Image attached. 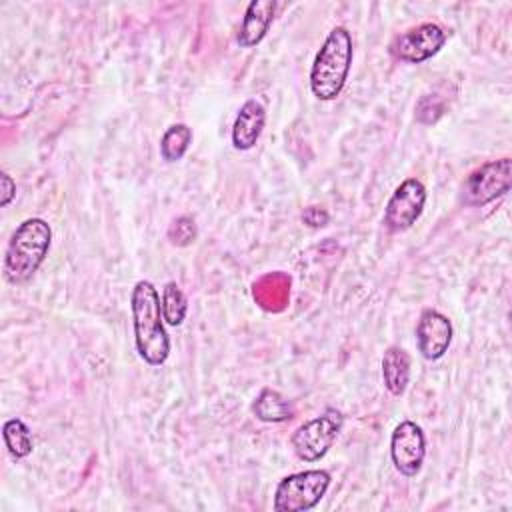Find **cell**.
I'll use <instances>...</instances> for the list:
<instances>
[{
  "mask_svg": "<svg viewBox=\"0 0 512 512\" xmlns=\"http://www.w3.org/2000/svg\"><path fill=\"white\" fill-rule=\"evenodd\" d=\"M134 344L138 356L150 364L160 366L170 354V338L164 330L160 294L148 280H138L130 294Z\"/></svg>",
  "mask_w": 512,
  "mask_h": 512,
  "instance_id": "6da1fadb",
  "label": "cell"
},
{
  "mask_svg": "<svg viewBox=\"0 0 512 512\" xmlns=\"http://www.w3.org/2000/svg\"><path fill=\"white\" fill-rule=\"evenodd\" d=\"M52 242V228L42 218H26L12 232L4 262L2 276L8 284H26L48 256Z\"/></svg>",
  "mask_w": 512,
  "mask_h": 512,
  "instance_id": "7a4b0ae2",
  "label": "cell"
},
{
  "mask_svg": "<svg viewBox=\"0 0 512 512\" xmlns=\"http://www.w3.org/2000/svg\"><path fill=\"white\" fill-rule=\"evenodd\" d=\"M352 56L354 48L350 32L344 26L332 28L310 68V90L318 100L330 102L340 96L350 74Z\"/></svg>",
  "mask_w": 512,
  "mask_h": 512,
  "instance_id": "3957f363",
  "label": "cell"
},
{
  "mask_svg": "<svg viewBox=\"0 0 512 512\" xmlns=\"http://www.w3.org/2000/svg\"><path fill=\"white\" fill-rule=\"evenodd\" d=\"M330 472L304 470L282 478L274 492L272 508L276 512H306L312 510L330 486Z\"/></svg>",
  "mask_w": 512,
  "mask_h": 512,
  "instance_id": "277c9868",
  "label": "cell"
},
{
  "mask_svg": "<svg viewBox=\"0 0 512 512\" xmlns=\"http://www.w3.org/2000/svg\"><path fill=\"white\" fill-rule=\"evenodd\" d=\"M512 184V160L508 156L500 160L484 162L474 168L460 188V202L464 206H484L510 190Z\"/></svg>",
  "mask_w": 512,
  "mask_h": 512,
  "instance_id": "5b68a950",
  "label": "cell"
},
{
  "mask_svg": "<svg viewBox=\"0 0 512 512\" xmlns=\"http://www.w3.org/2000/svg\"><path fill=\"white\" fill-rule=\"evenodd\" d=\"M342 424L344 416L336 408H326L320 416L300 424L290 438L296 456L304 462H316L324 458L340 434Z\"/></svg>",
  "mask_w": 512,
  "mask_h": 512,
  "instance_id": "8992f818",
  "label": "cell"
},
{
  "mask_svg": "<svg viewBox=\"0 0 512 512\" xmlns=\"http://www.w3.org/2000/svg\"><path fill=\"white\" fill-rule=\"evenodd\" d=\"M426 204V186L418 178H406L386 202L384 226L390 232H404L416 224Z\"/></svg>",
  "mask_w": 512,
  "mask_h": 512,
  "instance_id": "52a82bcc",
  "label": "cell"
},
{
  "mask_svg": "<svg viewBox=\"0 0 512 512\" xmlns=\"http://www.w3.org/2000/svg\"><path fill=\"white\" fill-rule=\"evenodd\" d=\"M448 34L446 30L436 24V22H424L418 24L406 32H402L400 36L394 38V42L390 44V52L394 58L408 62V64H420L428 58H432L434 54L440 52V48L444 46Z\"/></svg>",
  "mask_w": 512,
  "mask_h": 512,
  "instance_id": "ba28073f",
  "label": "cell"
},
{
  "mask_svg": "<svg viewBox=\"0 0 512 512\" xmlns=\"http://www.w3.org/2000/svg\"><path fill=\"white\" fill-rule=\"evenodd\" d=\"M426 436L412 420H402L390 436V458L404 476H416L424 464Z\"/></svg>",
  "mask_w": 512,
  "mask_h": 512,
  "instance_id": "9c48e42d",
  "label": "cell"
},
{
  "mask_svg": "<svg viewBox=\"0 0 512 512\" xmlns=\"http://www.w3.org/2000/svg\"><path fill=\"white\" fill-rule=\"evenodd\" d=\"M452 322L434 308L422 310L416 324V346L426 360L442 358L452 344Z\"/></svg>",
  "mask_w": 512,
  "mask_h": 512,
  "instance_id": "30bf717a",
  "label": "cell"
},
{
  "mask_svg": "<svg viewBox=\"0 0 512 512\" xmlns=\"http://www.w3.org/2000/svg\"><path fill=\"white\" fill-rule=\"evenodd\" d=\"M266 124V108L256 98L246 100L232 126V146L236 150H250L258 142Z\"/></svg>",
  "mask_w": 512,
  "mask_h": 512,
  "instance_id": "8fae6325",
  "label": "cell"
},
{
  "mask_svg": "<svg viewBox=\"0 0 512 512\" xmlns=\"http://www.w3.org/2000/svg\"><path fill=\"white\" fill-rule=\"evenodd\" d=\"M276 12L274 0H252L244 12L240 30H238V44L240 48H252L264 40L268 34Z\"/></svg>",
  "mask_w": 512,
  "mask_h": 512,
  "instance_id": "7c38bea8",
  "label": "cell"
},
{
  "mask_svg": "<svg viewBox=\"0 0 512 512\" xmlns=\"http://www.w3.org/2000/svg\"><path fill=\"white\" fill-rule=\"evenodd\" d=\"M382 380L392 396H402L410 382V356L400 346L386 348L382 356Z\"/></svg>",
  "mask_w": 512,
  "mask_h": 512,
  "instance_id": "4fadbf2b",
  "label": "cell"
},
{
  "mask_svg": "<svg viewBox=\"0 0 512 512\" xmlns=\"http://www.w3.org/2000/svg\"><path fill=\"white\" fill-rule=\"evenodd\" d=\"M252 412L262 422H286L294 416L292 404L276 390L264 388L252 402Z\"/></svg>",
  "mask_w": 512,
  "mask_h": 512,
  "instance_id": "5bb4252c",
  "label": "cell"
},
{
  "mask_svg": "<svg viewBox=\"0 0 512 512\" xmlns=\"http://www.w3.org/2000/svg\"><path fill=\"white\" fill-rule=\"evenodd\" d=\"M192 144V128L188 124H172L166 128L160 140V156L166 162H176L180 160Z\"/></svg>",
  "mask_w": 512,
  "mask_h": 512,
  "instance_id": "9a60e30c",
  "label": "cell"
},
{
  "mask_svg": "<svg viewBox=\"0 0 512 512\" xmlns=\"http://www.w3.org/2000/svg\"><path fill=\"white\" fill-rule=\"evenodd\" d=\"M2 438L12 458L20 460L32 452V432L20 418H10L2 426Z\"/></svg>",
  "mask_w": 512,
  "mask_h": 512,
  "instance_id": "2e32d148",
  "label": "cell"
},
{
  "mask_svg": "<svg viewBox=\"0 0 512 512\" xmlns=\"http://www.w3.org/2000/svg\"><path fill=\"white\" fill-rule=\"evenodd\" d=\"M162 318L170 326H180L188 314V298L176 282H166L160 296Z\"/></svg>",
  "mask_w": 512,
  "mask_h": 512,
  "instance_id": "e0dca14e",
  "label": "cell"
},
{
  "mask_svg": "<svg viewBox=\"0 0 512 512\" xmlns=\"http://www.w3.org/2000/svg\"><path fill=\"white\" fill-rule=\"evenodd\" d=\"M446 110V94L432 90L430 94H422L416 104V120L422 124H434Z\"/></svg>",
  "mask_w": 512,
  "mask_h": 512,
  "instance_id": "ac0fdd59",
  "label": "cell"
},
{
  "mask_svg": "<svg viewBox=\"0 0 512 512\" xmlns=\"http://www.w3.org/2000/svg\"><path fill=\"white\" fill-rule=\"evenodd\" d=\"M196 222L192 216H178L168 228V238L174 246H190L196 240Z\"/></svg>",
  "mask_w": 512,
  "mask_h": 512,
  "instance_id": "d6986e66",
  "label": "cell"
},
{
  "mask_svg": "<svg viewBox=\"0 0 512 512\" xmlns=\"http://www.w3.org/2000/svg\"><path fill=\"white\" fill-rule=\"evenodd\" d=\"M328 220H330L328 212L324 208H320V206H308L302 212V222L306 226H310V228H322V226L328 224Z\"/></svg>",
  "mask_w": 512,
  "mask_h": 512,
  "instance_id": "ffe728a7",
  "label": "cell"
},
{
  "mask_svg": "<svg viewBox=\"0 0 512 512\" xmlns=\"http://www.w3.org/2000/svg\"><path fill=\"white\" fill-rule=\"evenodd\" d=\"M0 184H2V198H0V206H2V208H6V206L12 202V198L16 196V182L12 180V176H10V174L2 172V174H0Z\"/></svg>",
  "mask_w": 512,
  "mask_h": 512,
  "instance_id": "44dd1931",
  "label": "cell"
}]
</instances>
